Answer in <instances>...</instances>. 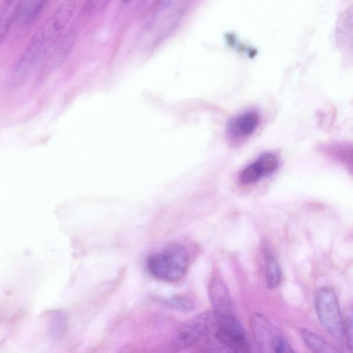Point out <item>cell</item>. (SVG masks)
Listing matches in <instances>:
<instances>
[{
  "instance_id": "cell-1",
  "label": "cell",
  "mask_w": 353,
  "mask_h": 353,
  "mask_svg": "<svg viewBox=\"0 0 353 353\" xmlns=\"http://www.w3.org/2000/svg\"><path fill=\"white\" fill-rule=\"evenodd\" d=\"M75 9L74 1L61 2L37 30L12 67L14 83L26 79L43 61L68 26Z\"/></svg>"
},
{
  "instance_id": "cell-2",
  "label": "cell",
  "mask_w": 353,
  "mask_h": 353,
  "mask_svg": "<svg viewBox=\"0 0 353 353\" xmlns=\"http://www.w3.org/2000/svg\"><path fill=\"white\" fill-rule=\"evenodd\" d=\"M188 265V254L185 247L179 243H172L161 252L154 254L147 260V268L155 278L174 281L181 279Z\"/></svg>"
},
{
  "instance_id": "cell-3",
  "label": "cell",
  "mask_w": 353,
  "mask_h": 353,
  "mask_svg": "<svg viewBox=\"0 0 353 353\" xmlns=\"http://www.w3.org/2000/svg\"><path fill=\"white\" fill-rule=\"evenodd\" d=\"M315 308L324 330L336 339H343V323L340 307L336 295L332 288H323L319 291L316 296Z\"/></svg>"
},
{
  "instance_id": "cell-4",
  "label": "cell",
  "mask_w": 353,
  "mask_h": 353,
  "mask_svg": "<svg viewBox=\"0 0 353 353\" xmlns=\"http://www.w3.org/2000/svg\"><path fill=\"white\" fill-rule=\"evenodd\" d=\"M214 325L216 327L214 336L244 353H250L245 330L234 315L218 316L214 313Z\"/></svg>"
},
{
  "instance_id": "cell-5",
  "label": "cell",
  "mask_w": 353,
  "mask_h": 353,
  "mask_svg": "<svg viewBox=\"0 0 353 353\" xmlns=\"http://www.w3.org/2000/svg\"><path fill=\"white\" fill-rule=\"evenodd\" d=\"M214 313L206 312L187 321L179 326L176 334L179 347L185 348L199 342L214 325Z\"/></svg>"
},
{
  "instance_id": "cell-6",
  "label": "cell",
  "mask_w": 353,
  "mask_h": 353,
  "mask_svg": "<svg viewBox=\"0 0 353 353\" xmlns=\"http://www.w3.org/2000/svg\"><path fill=\"white\" fill-rule=\"evenodd\" d=\"M260 116L256 111L247 110L232 117L226 125L229 137L240 139L250 137L260 124Z\"/></svg>"
},
{
  "instance_id": "cell-7",
  "label": "cell",
  "mask_w": 353,
  "mask_h": 353,
  "mask_svg": "<svg viewBox=\"0 0 353 353\" xmlns=\"http://www.w3.org/2000/svg\"><path fill=\"white\" fill-rule=\"evenodd\" d=\"M278 165V159L274 154L264 153L241 171L240 179L244 183H254L273 172Z\"/></svg>"
},
{
  "instance_id": "cell-8",
  "label": "cell",
  "mask_w": 353,
  "mask_h": 353,
  "mask_svg": "<svg viewBox=\"0 0 353 353\" xmlns=\"http://www.w3.org/2000/svg\"><path fill=\"white\" fill-rule=\"evenodd\" d=\"M209 295L213 312L218 316L234 315L232 297L224 282L219 279H213L209 286Z\"/></svg>"
},
{
  "instance_id": "cell-9",
  "label": "cell",
  "mask_w": 353,
  "mask_h": 353,
  "mask_svg": "<svg viewBox=\"0 0 353 353\" xmlns=\"http://www.w3.org/2000/svg\"><path fill=\"white\" fill-rule=\"evenodd\" d=\"M251 327L259 345L264 350L272 349L274 338L279 334L275 327L263 314L256 313L252 316Z\"/></svg>"
},
{
  "instance_id": "cell-10",
  "label": "cell",
  "mask_w": 353,
  "mask_h": 353,
  "mask_svg": "<svg viewBox=\"0 0 353 353\" xmlns=\"http://www.w3.org/2000/svg\"><path fill=\"white\" fill-rule=\"evenodd\" d=\"M46 1H26L21 3L17 15V22L19 28L30 26L38 18L45 8Z\"/></svg>"
},
{
  "instance_id": "cell-11",
  "label": "cell",
  "mask_w": 353,
  "mask_h": 353,
  "mask_svg": "<svg viewBox=\"0 0 353 353\" xmlns=\"http://www.w3.org/2000/svg\"><path fill=\"white\" fill-rule=\"evenodd\" d=\"M21 2L6 0L0 5V37L1 43L6 39L11 23L17 17Z\"/></svg>"
},
{
  "instance_id": "cell-12",
  "label": "cell",
  "mask_w": 353,
  "mask_h": 353,
  "mask_svg": "<svg viewBox=\"0 0 353 353\" xmlns=\"http://www.w3.org/2000/svg\"><path fill=\"white\" fill-rule=\"evenodd\" d=\"M301 337L305 344L314 353H342L321 336L309 330L303 329Z\"/></svg>"
},
{
  "instance_id": "cell-13",
  "label": "cell",
  "mask_w": 353,
  "mask_h": 353,
  "mask_svg": "<svg viewBox=\"0 0 353 353\" xmlns=\"http://www.w3.org/2000/svg\"><path fill=\"white\" fill-rule=\"evenodd\" d=\"M205 353H244L236 347L217 339L214 336L204 344Z\"/></svg>"
},
{
  "instance_id": "cell-14",
  "label": "cell",
  "mask_w": 353,
  "mask_h": 353,
  "mask_svg": "<svg viewBox=\"0 0 353 353\" xmlns=\"http://www.w3.org/2000/svg\"><path fill=\"white\" fill-rule=\"evenodd\" d=\"M281 280V272L279 264L272 256H268L266 265V282L270 289L277 288Z\"/></svg>"
},
{
  "instance_id": "cell-15",
  "label": "cell",
  "mask_w": 353,
  "mask_h": 353,
  "mask_svg": "<svg viewBox=\"0 0 353 353\" xmlns=\"http://www.w3.org/2000/svg\"><path fill=\"white\" fill-rule=\"evenodd\" d=\"M167 306L183 313H190L194 310L195 306L191 299L185 295H175L166 301Z\"/></svg>"
},
{
  "instance_id": "cell-16",
  "label": "cell",
  "mask_w": 353,
  "mask_h": 353,
  "mask_svg": "<svg viewBox=\"0 0 353 353\" xmlns=\"http://www.w3.org/2000/svg\"><path fill=\"white\" fill-rule=\"evenodd\" d=\"M343 336L349 350L353 353V306L347 311L343 323Z\"/></svg>"
},
{
  "instance_id": "cell-17",
  "label": "cell",
  "mask_w": 353,
  "mask_h": 353,
  "mask_svg": "<svg viewBox=\"0 0 353 353\" xmlns=\"http://www.w3.org/2000/svg\"><path fill=\"white\" fill-rule=\"evenodd\" d=\"M271 350L272 353H295L288 341L279 334L274 338Z\"/></svg>"
},
{
  "instance_id": "cell-18",
  "label": "cell",
  "mask_w": 353,
  "mask_h": 353,
  "mask_svg": "<svg viewBox=\"0 0 353 353\" xmlns=\"http://www.w3.org/2000/svg\"><path fill=\"white\" fill-rule=\"evenodd\" d=\"M109 1H86L83 6V11H84L88 16L94 15L105 9Z\"/></svg>"
},
{
  "instance_id": "cell-19",
  "label": "cell",
  "mask_w": 353,
  "mask_h": 353,
  "mask_svg": "<svg viewBox=\"0 0 353 353\" xmlns=\"http://www.w3.org/2000/svg\"><path fill=\"white\" fill-rule=\"evenodd\" d=\"M352 161H353V157H352Z\"/></svg>"
}]
</instances>
